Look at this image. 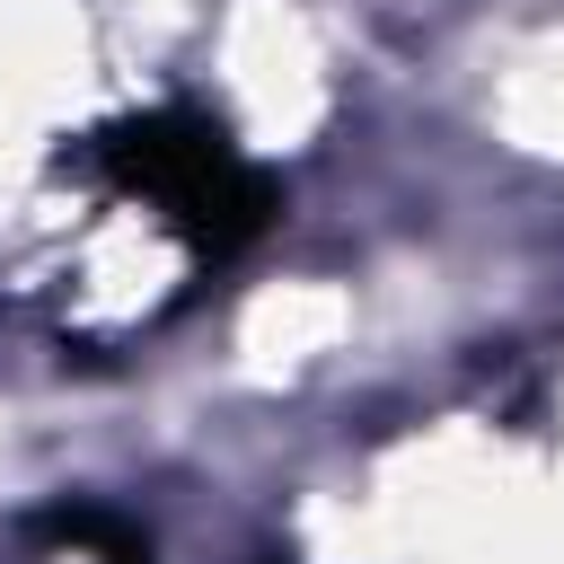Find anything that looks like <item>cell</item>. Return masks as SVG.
<instances>
[{
    "mask_svg": "<svg viewBox=\"0 0 564 564\" xmlns=\"http://www.w3.org/2000/svg\"><path fill=\"white\" fill-rule=\"evenodd\" d=\"M79 159H88L106 185H123V194L159 203V220H167L203 264L247 256V247L273 229V212H282L273 176H264V167H247V159L229 150V132H220L212 115H194V106L123 115V123H106Z\"/></svg>",
    "mask_w": 564,
    "mask_h": 564,
    "instance_id": "6da1fadb",
    "label": "cell"
},
{
    "mask_svg": "<svg viewBox=\"0 0 564 564\" xmlns=\"http://www.w3.org/2000/svg\"><path fill=\"white\" fill-rule=\"evenodd\" d=\"M35 529H44L53 546H79V555H97V564H150L141 529H123L106 502H62V511H44Z\"/></svg>",
    "mask_w": 564,
    "mask_h": 564,
    "instance_id": "7a4b0ae2",
    "label": "cell"
}]
</instances>
